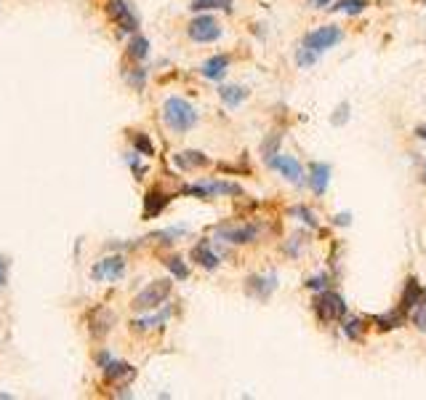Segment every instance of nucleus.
<instances>
[{
  "label": "nucleus",
  "instance_id": "obj_7",
  "mask_svg": "<svg viewBox=\"0 0 426 400\" xmlns=\"http://www.w3.org/2000/svg\"><path fill=\"white\" fill-rule=\"evenodd\" d=\"M106 13L123 32H136L139 29V13L131 0H106Z\"/></svg>",
  "mask_w": 426,
  "mask_h": 400
},
{
  "label": "nucleus",
  "instance_id": "obj_39",
  "mask_svg": "<svg viewBox=\"0 0 426 400\" xmlns=\"http://www.w3.org/2000/svg\"><path fill=\"white\" fill-rule=\"evenodd\" d=\"M424 179H426V171H424Z\"/></svg>",
  "mask_w": 426,
  "mask_h": 400
},
{
  "label": "nucleus",
  "instance_id": "obj_12",
  "mask_svg": "<svg viewBox=\"0 0 426 400\" xmlns=\"http://www.w3.org/2000/svg\"><path fill=\"white\" fill-rule=\"evenodd\" d=\"M421 296H424V288H421V283L415 278H408L405 283V288H402V299H399V309L405 312V315H411L415 305L421 302Z\"/></svg>",
  "mask_w": 426,
  "mask_h": 400
},
{
  "label": "nucleus",
  "instance_id": "obj_3",
  "mask_svg": "<svg viewBox=\"0 0 426 400\" xmlns=\"http://www.w3.org/2000/svg\"><path fill=\"white\" fill-rule=\"evenodd\" d=\"M171 288H173L171 280H155V283H149L142 293H136L131 307L136 312H152V309L165 305V299L171 296Z\"/></svg>",
  "mask_w": 426,
  "mask_h": 400
},
{
  "label": "nucleus",
  "instance_id": "obj_24",
  "mask_svg": "<svg viewBox=\"0 0 426 400\" xmlns=\"http://www.w3.org/2000/svg\"><path fill=\"white\" fill-rule=\"evenodd\" d=\"M189 8H192V11H211V8L232 11V0H192Z\"/></svg>",
  "mask_w": 426,
  "mask_h": 400
},
{
  "label": "nucleus",
  "instance_id": "obj_20",
  "mask_svg": "<svg viewBox=\"0 0 426 400\" xmlns=\"http://www.w3.org/2000/svg\"><path fill=\"white\" fill-rule=\"evenodd\" d=\"M219 96L224 99V105L226 107H240L245 99H248V88H242V86H221L219 88Z\"/></svg>",
  "mask_w": 426,
  "mask_h": 400
},
{
  "label": "nucleus",
  "instance_id": "obj_25",
  "mask_svg": "<svg viewBox=\"0 0 426 400\" xmlns=\"http://www.w3.org/2000/svg\"><path fill=\"white\" fill-rule=\"evenodd\" d=\"M365 328H368V326H365V320H362V318L344 320V336H346V339H352V342H359Z\"/></svg>",
  "mask_w": 426,
  "mask_h": 400
},
{
  "label": "nucleus",
  "instance_id": "obj_19",
  "mask_svg": "<svg viewBox=\"0 0 426 400\" xmlns=\"http://www.w3.org/2000/svg\"><path fill=\"white\" fill-rule=\"evenodd\" d=\"M136 368L128 363H118V360H109L104 366V379L106 382H120V379H133Z\"/></svg>",
  "mask_w": 426,
  "mask_h": 400
},
{
  "label": "nucleus",
  "instance_id": "obj_23",
  "mask_svg": "<svg viewBox=\"0 0 426 400\" xmlns=\"http://www.w3.org/2000/svg\"><path fill=\"white\" fill-rule=\"evenodd\" d=\"M128 56L131 59H146L149 56V40L144 35H133L128 43Z\"/></svg>",
  "mask_w": 426,
  "mask_h": 400
},
{
  "label": "nucleus",
  "instance_id": "obj_31",
  "mask_svg": "<svg viewBox=\"0 0 426 400\" xmlns=\"http://www.w3.org/2000/svg\"><path fill=\"white\" fill-rule=\"evenodd\" d=\"M291 213H293V216H298V219H301V222H304L306 227H312V229L317 227V216H315V213L309 211L306 206H293Z\"/></svg>",
  "mask_w": 426,
  "mask_h": 400
},
{
  "label": "nucleus",
  "instance_id": "obj_40",
  "mask_svg": "<svg viewBox=\"0 0 426 400\" xmlns=\"http://www.w3.org/2000/svg\"><path fill=\"white\" fill-rule=\"evenodd\" d=\"M421 3H426V0H421Z\"/></svg>",
  "mask_w": 426,
  "mask_h": 400
},
{
  "label": "nucleus",
  "instance_id": "obj_10",
  "mask_svg": "<svg viewBox=\"0 0 426 400\" xmlns=\"http://www.w3.org/2000/svg\"><path fill=\"white\" fill-rule=\"evenodd\" d=\"M123 272H125V262H123V256H104L102 262H96V265H93L91 278L112 283V280L123 278Z\"/></svg>",
  "mask_w": 426,
  "mask_h": 400
},
{
  "label": "nucleus",
  "instance_id": "obj_8",
  "mask_svg": "<svg viewBox=\"0 0 426 400\" xmlns=\"http://www.w3.org/2000/svg\"><path fill=\"white\" fill-rule=\"evenodd\" d=\"M186 35L189 40H195V43H213V40L221 38V27L219 22L208 16V13H202V16H195L189 27H186Z\"/></svg>",
  "mask_w": 426,
  "mask_h": 400
},
{
  "label": "nucleus",
  "instance_id": "obj_5",
  "mask_svg": "<svg viewBox=\"0 0 426 400\" xmlns=\"http://www.w3.org/2000/svg\"><path fill=\"white\" fill-rule=\"evenodd\" d=\"M341 40H344V29H341V27L325 25V27H317V29H312L309 35H304L301 46L320 56V53L331 51L333 46H338Z\"/></svg>",
  "mask_w": 426,
  "mask_h": 400
},
{
  "label": "nucleus",
  "instance_id": "obj_22",
  "mask_svg": "<svg viewBox=\"0 0 426 400\" xmlns=\"http://www.w3.org/2000/svg\"><path fill=\"white\" fill-rule=\"evenodd\" d=\"M112 323H115V315L106 312L104 307H102V320H96V315H91V333L93 336H104L112 328Z\"/></svg>",
  "mask_w": 426,
  "mask_h": 400
},
{
  "label": "nucleus",
  "instance_id": "obj_26",
  "mask_svg": "<svg viewBox=\"0 0 426 400\" xmlns=\"http://www.w3.org/2000/svg\"><path fill=\"white\" fill-rule=\"evenodd\" d=\"M133 149H136L139 155H144V158H152V155H155V145H152L149 136L142 131L133 133Z\"/></svg>",
  "mask_w": 426,
  "mask_h": 400
},
{
  "label": "nucleus",
  "instance_id": "obj_33",
  "mask_svg": "<svg viewBox=\"0 0 426 400\" xmlns=\"http://www.w3.org/2000/svg\"><path fill=\"white\" fill-rule=\"evenodd\" d=\"M344 120H349V105H338L336 115H333V123H336V126H344Z\"/></svg>",
  "mask_w": 426,
  "mask_h": 400
},
{
  "label": "nucleus",
  "instance_id": "obj_9",
  "mask_svg": "<svg viewBox=\"0 0 426 400\" xmlns=\"http://www.w3.org/2000/svg\"><path fill=\"white\" fill-rule=\"evenodd\" d=\"M269 168H275L277 173H282L288 182H293V185H301L304 182V168H301V163L296 158H291V155H282V152H277L275 158L266 163Z\"/></svg>",
  "mask_w": 426,
  "mask_h": 400
},
{
  "label": "nucleus",
  "instance_id": "obj_32",
  "mask_svg": "<svg viewBox=\"0 0 426 400\" xmlns=\"http://www.w3.org/2000/svg\"><path fill=\"white\" fill-rule=\"evenodd\" d=\"M125 80L131 83L136 91H142L144 88V80H146V69H142V67H136L133 72H125Z\"/></svg>",
  "mask_w": 426,
  "mask_h": 400
},
{
  "label": "nucleus",
  "instance_id": "obj_13",
  "mask_svg": "<svg viewBox=\"0 0 426 400\" xmlns=\"http://www.w3.org/2000/svg\"><path fill=\"white\" fill-rule=\"evenodd\" d=\"M226 69H229V56L226 53H216V56H211L205 65L200 67V75L208 80H221L226 75Z\"/></svg>",
  "mask_w": 426,
  "mask_h": 400
},
{
  "label": "nucleus",
  "instance_id": "obj_17",
  "mask_svg": "<svg viewBox=\"0 0 426 400\" xmlns=\"http://www.w3.org/2000/svg\"><path fill=\"white\" fill-rule=\"evenodd\" d=\"M275 288H277V278H275V275H269V278L253 275V278H248V291H251L253 296H259V299H266Z\"/></svg>",
  "mask_w": 426,
  "mask_h": 400
},
{
  "label": "nucleus",
  "instance_id": "obj_36",
  "mask_svg": "<svg viewBox=\"0 0 426 400\" xmlns=\"http://www.w3.org/2000/svg\"><path fill=\"white\" fill-rule=\"evenodd\" d=\"M309 3H312V6H315V8H325V6H328V3H331V0H309Z\"/></svg>",
  "mask_w": 426,
  "mask_h": 400
},
{
  "label": "nucleus",
  "instance_id": "obj_15",
  "mask_svg": "<svg viewBox=\"0 0 426 400\" xmlns=\"http://www.w3.org/2000/svg\"><path fill=\"white\" fill-rule=\"evenodd\" d=\"M328 182H331V166H325V163H312V166H309V185L315 189V195H325Z\"/></svg>",
  "mask_w": 426,
  "mask_h": 400
},
{
  "label": "nucleus",
  "instance_id": "obj_35",
  "mask_svg": "<svg viewBox=\"0 0 426 400\" xmlns=\"http://www.w3.org/2000/svg\"><path fill=\"white\" fill-rule=\"evenodd\" d=\"M336 225H349V213H338V216H336Z\"/></svg>",
  "mask_w": 426,
  "mask_h": 400
},
{
  "label": "nucleus",
  "instance_id": "obj_1",
  "mask_svg": "<svg viewBox=\"0 0 426 400\" xmlns=\"http://www.w3.org/2000/svg\"><path fill=\"white\" fill-rule=\"evenodd\" d=\"M163 123L173 133H186L198 126V109L181 96H168L163 102Z\"/></svg>",
  "mask_w": 426,
  "mask_h": 400
},
{
  "label": "nucleus",
  "instance_id": "obj_28",
  "mask_svg": "<svg viewBox=\"0 0 426 400\" xmlns=\"http://www.w3.org/2000/svg\"><path fill=\"white\" fill-rule=\"evenodd\" d=\"M165 267H168V269H171V275H176L179 280L189 278V267L184 265V259H181V256H168V259H165Z\"/></svg>",
  "mask_w": 426,
  "mask_h": 400
},
{
  "label": "nucleus",
  "instance_id": "obj_38",
  "mask_svg": "<svg viewBox=\"0 0 426 400\" xmlns=\"http://www.w3.org/2000/svg\"><path fill=\"white\" fill-rule=\"evenodd\" d=\"M415 136H418V139H426V123H424V126H418V128H415Z\"/></svg>",
  "mask_w": 426,
  "mask_h": 400
},
{
  "label": "nucleus",
  "instance_id": "obj_6",
  "mask_svg": "<svg viewBox=\"0 0 426 400\" xmlns=\"http://www.w3.org/2000/svg\"><path fill=\"white\" fill-rule=\"evenodd\" d=\"M184 195H195V198H219V195H242L240 185L232 182H219V179H205V182H195L181 189Z\"/></svg>",
  "mask_w": 426,
  "mask_h": 400
},
{
  "label": "nucleus",
  "instance_id": "obj_37",
  "mask_svg": "<svg viewBox=\"0 0 426 400\" xmlns=\"http://www.w3.org/2000/svg\"><path fill=\"white\" fill-rule=\"evenodd\" d=\"M3 283H6V262L0 259V286H3Z\"/></svg>",
  "mask_w": 426,
  "mask_h": 400
},
{
  "label": "nucleus",
  "instance_id": "obj_14",
  "mask_svg": "<svg viewBox=\"0 0 426 400\" xmlns=\"http://www.w3.org/2000/svg\"><path fill=\"white\" fill-rule=\"evenodd\" d=\"M192 259H195V265H200L202 269H216V267L221 265V262H219V253L213 251L208 240H200L198 246L192 248Z\"/></svg>",
  "mask_w": 426,
  "mask_h": 400
},
{
  "label": "nucleus",
  "instance_id": "obj_4",
  "mask_svg": "<svg viewBox=\"0 0 426 400\" xmlns=\"http://www.w3.org/2000/svg\"><path fill=\"white\" fill-rule=\"evenodd\" d=\"M312 307H315V315H317L320 323H333V320L346 318V302L336 291H328V288H322L315 296Z\"/></svg>",
  "mask_w": 426,
  "mask_h": 400
},
{
  "label": "nucleus",
  "instance_id": "obj_30",
  "mask_svg": "<svg viewBox=\"0 0 426 400\" xmlns=\"http://www.w3.org/2000/svg\"><path fill=\"white\" fill-rule=\"evenodd\" d=\"M411 318H413V323L418 326V331H426V291H424V296H421V302L415 305V309L411 312Z\"/></svg>",
  "mask_w": 426,
  "mask_h": 400
},
{
  "label": "nucleus",
  "instance_id": "obj_29",
  "mask_svg": "<svg viewBox=\"0 0 426 400\" xmlns=\"http://www.w3.org/2000/svg\"><path fill=\"white\" fill-rule=\"evenodd\" d=\"M168 315H171V312H168V309H163L160 315H152V318H144V320H136L133 326H136L139 331H146V328H155V326H160V323H165V320H168Z\"/></svg>",
  "mask_w": 426,
  "mask_h": 400
},
{
  "label": "nucleus",
  "instance_id": "obj_11",
  "mask_svg": "<svg viewBox=\"0 0 426 400\" xmlns=\"http://www.w3.org/2000/svg\"><path fill=\"white\" fill-rule=\"evenodd\" d=\"M168 203H171V195L163 192L160 187H152V189L144 195V219H155V216H160V213L165 211Z\"/></svg>",
  "mask_w": 426,
  "mask_h": 400
},
{
  "label": "nucleus",
  "instance_id": "obj_34",
  "mask_svg": "<svg viewBox=\"0 0 426 400\" xmlns=\"http://www.w3.org/2000/svg\"><path fill=\"white\" fill-rule=\"evenodd\" d=\"M328 286V275H317V278L306 280V288H325Z\"/></svg>",
  "mask_w": 426,
  "mask_h": 400
},
{
  "label": "nucleus",
  "instance_id": "obj_2",
  "mask_svg": "<svg viewBox=\"0 0 426 400\" xmlns=\"http://www.w3.org/2000/svg\"><path fill=\"white\" fill-rule=\"evenodd\" d=\"M259 232H261V227L248 225V222H226V225H216L213 229L216 238L232 243V246H251L259 240Z\"/></svg>",
  "mask_w": 426,
  "mask_h": 400
},
{
  "label": "nucleus",
  "instance_id": "obj_18",
  "mask_svg": "<svg viewBox=\"0 0 426 400\" xmlns=\"http://www.w3.org/2000/svg\"><path fill=\"white\" fill-rule=\"evenodd\" d=\"M405 320H408V315L402 312V309H392V312H384V315H376L373 318V323L381 328V331H394V328H399V326H405Z\"/></svg>",
  "mask_w": 426,
  "mask_h": 400
},
{
  "label": "nucleus",
  "instance_id": "obj_21",
  "mask_svg": "<svg viewBox=\"0 0 426 400\" xmlns=\"http://www.w3.org/2000/svg\"><path fill=\"white\" fill-rule=\"evenodd\" d=\"M368 8V0H338L336 6H331V11H341L349 13V16H357Z\"/></svg>",
  "mask_w": 426,
  "mask_h": 400
},
{
  "label": "nucleus",
  "instance_id": "obj_27",
  "mask_svg": "<svg viewBox=\"0 0 426 400\" xmlns=\"http://www.w3.org/2000/svg\"><path fill=\"white\" fill-rule=\"evenodd\" d=\"M280 142H282V133H269V139L261 145V155H264L266 163L280 152Z\"/></svg>",
  "mask_w": 426,
  "mask_h": 400
},
{
  "label": "nucleus",
  "instance_id": "obj_16",
  "mask_svg": "<svg viewBox=\"0 0 426 400\" xmlns=\"http://www.w3.org/2000/svg\"><path fill=\"white\" fill-rule=\"evenodd\" d=\"M173 163H176L179 168L189 171V168H202V166H208L211 160L205 158L202 152H198V149H186V152H179V155H173Z\"/></svg>",
  "mask_w": 426,
  "mask_h": 400
}]
</instances>
